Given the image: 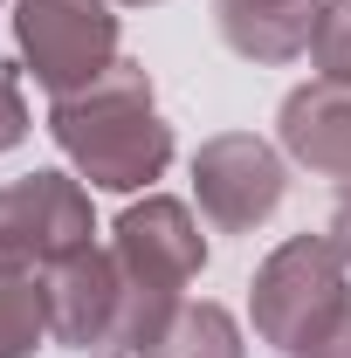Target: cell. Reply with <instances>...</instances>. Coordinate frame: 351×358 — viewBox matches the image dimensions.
Here are the masks:
<instances>
[{"label":"cell","mask_w":351,"mask_h":358,"mask_svg":"<svg viewBox=\"0 0 351 358\" xmlns=\"http://www.w3.org/2000/svg\"><path fill=\"white\" fill-rule=\"evenodd\" d=\"M48 138L62 145L76 179L103 186V193H138L173 166V124L159 117L152 76H145V62H124V55L96 83L48 103Z\"/></svg>","instance_id":"6da1fadb"},{"label":"cell","mask_w":351,"mask_h":358,"mask_svg":"<svg viewBox=\"0 0 351 358\" xmlns=\"http://www.w3.org/2000/svg\"><path fill=\"white\" fill-rule=\"evenodd\" d=\"M42 303H48V338L89 358H138L152 345L145 303L124 282V268L110 248H76L55 268H42Z\"/></svg>","instance_id":"7a4b0ae2"},{"label":"cell","mask_w":351,"mask_h":358,"mask_svg":"<svg viewBox=\"0 0 351 358\" xmlns=\"http://www.w3.org/2000/svg\"><path fill=\"white\" fill-rule=\"evenodd\" d=\"M345 303H351V268L331 248V234H289L248 282L255 338L275 352H296L303 338H317Z\"/></svg>","instance_id":"3957f363"},{"label":"cell","mask_w":351,"mask_h":358,"mask_svg":"<svg viewBox=\"0 0 351 358\" xmlns=\"http://www.w3.org/2000/svg\"><path fill=\"white\" fill-rule=\"evenodd\" d=\"M110 255H117V268H124V282L138 289L145 324H152V338H159L166 317L186 303V282L207 268V234H200V221H193L186 200L145 193V200H131V207L117 214Z\"/></svg>","instance_id":"277c9868"},{"label":"cell","mask_w":351,"mask_h":358,"mask_svg":"<svg viewBox=\"0 0 351 358\" xmlns=\"http://www.w3.org/2000/svg\"><path fill=\"white\" fill-rule=\"evenodd\" d=\"M14 48L48 96L96 83L117 62V0H14Z\"/></svg>","instance_id":"5b68a950"},{"label":"cell","mask_w":351,"mask_h":358,"mask_svg":"<svg viewBox=\"0 0 351 358\" xmlns=\"http://www.w3.org/2000/svg\"><path fill=\"white\" fill-rule=\"evenodd\" d=\"M96 214H89V186L69 173H28L0 186V268L14 275H42L62 255L89 248Z\"/></svg>","instance_id":"8992f818"},{"label":"cell","mask_w":351,"mask_h":358,"mask_svg":"<svg viewBox=\"0 0 351 358\" xmlns=\"http://www.w3.org/2000/svg\"><path fill=\"white\" fill-rule=\"evenodd\" d=\"M282 193H289V166L255 131H220L193 152V200L220 234H255L282 207Z\"/></svg>","instance_id":"52a82bcc"},{"label":"cell","mask_w":351,"mask_h":358,"mask_svg":"<svg viewBox=\"0 0 351 358\" xmlns=\"http://www.w3.org/2000/svg\"><path fill=\"white\" fill-rule=\"evenodd\" d=\"M275 138H282V152L310 166L317 179H338L351 186V90L338 83H296L282 96V110H275Z\"/></svg>","instance_id":"ba28073f"},{"label":"cell","mask_w":351,"mask_h":358,"mask_svg":"<svg viewBox=\"0 0 351 358\" xmlns=\"http://www.w3.org/2000/svg\"><path fill=\"white\" fill-rule=\"evenodd\" d=\"M324 7L331 0H214V28L241 62L282 69V62L310 55V35H317Z\"/></svg>","instance_id":"9c48e42d"},{"label":"cell","mask_w":351,"mask_h":358,"mask_svg":"<svg viewBox=\"0 0 351 358\" xmlns=\"http://www.w3.org/2000/svg\"><path fill=\"white\" fill-rule=\"evenodd\" d=\"M138 358H248V338H241V324L227 303H179L166 317V331L145 345Z\"/></svg>","instance_id":"30bf717a"},{"label":"cell","mask_w":351,"mask_h":358,"mask_svg":"<svg viewBox=\"0 0 351 358\" xmlns=\"http://www.w3.org/2000/svg\"><path fill=\"white\" fill-rule=\"evenodd\" d=\"M42 338H48L42 275H14V268H0V358H28Z\"/></svg>","instance_id":"8fae6325"},{"label":"cell","mask_w":351,"mask_h":358,"mask_svg":"<svg viewBox=\"0 0 351 358\" xmlns=\"http://www.w3.org/2000/svg\"><path fill=\"white\" fill-rule=\"evenodd\" d=\"M310 69H317V83L351 90V0H331L324 7V21L310 35Z\"/></svg>","instance_id":"7c38bea8"},{"label":"cell","mask_w":351,"mask_h":358,"mask_svg":"<svg viewBox=\"0 0 351 358\" xmlns=\"http://www.w3.org/2000/svg\"><path fill=\"white\" fill-rule=\"evenodd\" d=\"M21 138H28V96H21L14 62H0V152H14Z\"/></svg>","instance_id":"4fadbf2b"},{"label":"cell","mask_w":351,"mask_h":358,"mask_svg":"<svg viewBox=\"0 0 351 358\" xmlns=\"http://www.w3.org/2000/svg\"><path fill=\"white\" fill-rule=\"evenodd\" d=\"M289 358H351V303L331 317V324H324L317 338H303V345H296Z\"/></svg>","instance_id":"5bb4252c"},{"label":"cell","mask_w":351,"mask_h":358,"mask_svg":"<svg viewBox=\"0 0 351 358\" xmlns=\"http://www.w3.org/2000/svg\"><path fill=\"white\" fill-rule=\"evenodd\" d=\"M324 234H331V248H338L345 268H351V186H338V207H331V227H324Z\"/></svg>","instance_id":"9a60e30c"},{"label":"cell","mask_w":351,"mask_h":358,"mask_svg":"<svg viewBox=\"0 0 351 358\" xmlns=\"http://www.w3.org/2000/svg\"><path fill=\"white\" fill-rule=\"evenodd\" d=\"M117 7H159V0H117Z\"/></svg>","instance_id":"2e32d148"},{"label":"cell","mask_w":351,"mask_h":358,"mask_svg":"<svg viewBox=\"0 0 351 358\" xmlns=\"http://www.w3.org/2000/svg\"><path fill=\"white\" fill-rule=\"evenodd\" d=\"M0 14H7V0H0Z\"/></svg>","instance_id":"e0dca14e"}]
</instances>
